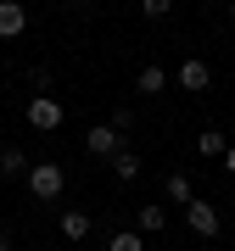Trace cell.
<instances>
[{
	"label": "cell",
	"mask_w": 235,
	"mask_h": 251,
	"mask_svg": "<svg viewBox=\"0 0 235 251\" xmlns=\"http://www.w3.org/2000/svg\"><path fill=\"white\" fill-rule=\"evenodd\" d=\"M23 179H28V196H34V201H56V196H62V184H67V173L56 168V162H28Z\"/></svg>",
	"instance_id": "cell-1"
},
{
	"label": "cell",
	"mask_w": 235,
	"mask_h": 251,
	"mask_svg": "<svg viewBox=\"0 0 235 251\" xmlns=\"http://www.w3.org/2000/svg\"><path fill=\"white\" fill-rule=\"evenodd\" d=\"M185 224H190V234H202V240H213V234L224 229V218H218V206H213V201H202V196H196V201L185 206Z\"/></svg>",
	"instance_id": "cell-2"
},
{
	"label": "cell",
	"mask_w": 235,
	"mask_h": 251,
	"mask_svg": "<svg viewBox=\"0 0 235 251\" xmlns=\"http://www.w3.org/2000/svg\"><path fill=\"white\" fill-rule=\"evenodd\" d=\"M84 151H90V156H118V151H123V128H112V123L84 128Z\"/></svg>",
	"instance_id": "cell-3"
},
{
	"label": "cell",
	"mask_w": 235,
	"mask_h": 251,
	"mask_svg": "<svg viewBox=\"0 0 235 251\" xmlns=\"http://www.w3.org/2000/svg\"><path fill=\"white\" fill-rule=\"evenodd\" d=\"M174 84H179V90H190V95H202V90L213 84V67L202 62V56H185L179 73H174Z\"/></svg>",
	"instance_id": "cell-4"
},
{
	"label": "cell",
	"mask_w": 235,
	"mask_h": 251,
	"mask_svg": "<svg viewBox=\"0 0 235 251\" xmlns=\"http://www.w3.org/2000/svg\"><path fill=\"white\" fill-rule=\"evenodd\" d=\"M28 128H39V134L62 128V106H56L51 95H34V100H28Z\"/></svg>",
	"instance_id": "cell-5"
},
{
	"label": "cell",
	"mask_w": 235,
	"mask_h": 251,
	"mask_svg": "<svg viewBox=\"0 0 235 251\" xmlns=\"http://www.w3.org/2000/svg\"><path fill=\"white\" fill-rule=\"evenodd\" d=\"M90 229H95V218H90V212H79V206L56 218V234H62V240H73V246H79V240H90Z\"/></svg>",
	"instance_id": "cell-6"
},
{
	"label": "cell",
	"mask_w": 235,
	"mask_h": 251,
	"mask_svg": "<svg viewBox=\"0 0 235 251\" xmlns=\"http://www.w3.org/2000/svg\"><path fill=\"white\" fill-rule=\"evenodd\" d=\"M28 28V11H23V0H0V39H17Z\"/></svg>",
	"instance_id": "cell-7"
},
{
	"label": "cell",
	"mask_w": 235,
	"mask_h": 251,
	"mask_svg": "<svg viewBox=\"0 0 235 251\" xmlns=\"http://www.w3.org/2000/svg\"><path fill=\"white\" fill-rule=\"evenodd\" d=\"M168 84H174V78H168V73L157 67V62H146V67L135 73V90H140V95H163Z\"/></svg>",
	"instance_id": "cell-8"
},
{
	"label": "cell",
	"mask_w": 235,
	"mask_h": 251,
	"mask_svg": "<svg viewBox=\"0 0 235 251\" xmlns=\"http://www.w3.org/2000/svg\"><path fill=\"white\" fill-rule=\"evenodd\" d=\"M163 224H168V212H163V201H146L140 212H135V229H140V234H163Z\"/></svg>",
	"instance_id": "cell-9"
},
{
	"label": "cell",
	"mask_w": 235,
	"mask_h": 251,
	"mask_svg": "<svg viewBox=\"0 0 235 251\" xmlns=\"http://www.w3.org/2000/svg\"><path fill=\"white\" fill-rule=\"evenodd\" d=\"M196 151L207 156V162L224 156V151H230V134H224V128H202V134H196Z\"/></svg>",
	"instance_id": "cell-10"
},
{
	"label": "cell",
	"mask_w": 235,
	"mask_h": 251,
	"mask_svg": "<svg viewBox=\"0 0 235 251\" xmlns=\"http://www.w3.org/2000/svg\"><path fill=\"white\" fill-rule=\"evenodd\" d=\"M163 196H168V201H174V206H179V212H185V206L196 201V190H190V179H185V173H168V184H163Z\"/></svg>",
	"instance_id": "cell-11"
},
{
	"label": "cell",
	"mask_w": 235,
	"mask_h": 251,
	"mask_svg": "<svg viewBox=\"0 0 235 251\" xmlns=\"http://www.w3.org/2000/svg\"><path fill=\"white\" fill-rule=\"evenodd\" d=\"M0 173H6V179H23L28 173V156L17 151V145H0Z\"/></svg>",
	"instance_id": "cell-12"
},
{
	"label": "cell",
	"mask_w": 235,
	"mask_h": 251,
	"mask_svg": "<svg viewBox=\"0 0 235 251\" xmlns=\"http://www.w3.org/2000/svg\"><path fill=\"white\" fill-rule=\"evenodd\" d=\"M112 173H118V184H135V179H140V156H135V151H118V156H112Z\"/></svg>",
	"instance_id": "cell-13"
},
{
	"label": "cell",
	"mask_w": 235,
	"mask_h": 251,
	"mask_svg": "<svg viewBox=\"0 0 235 251\" xmlns=\"http://www.w3.org/2000/svg\"><path fill=\"white\" fill-rule=\"evenodd\" d=\"M107 251H146V234L140 229H118L112 240H107Z\"/></svg>",
	"instance_id": "cell-14"
},
{
	"label": "cell",
	"mask_w": 235,
	"mask_h": 251,
	"mask_svg": "<svg viewBox=\"0 0 235 251\" xmlns=\"http://www.w3.org/2000/svg\"><path fill=\"white\" fill-rule=\"evenodd\" d=\"M168 11H174V0H140V17L146 23H163Z\"/></svg>",
	"instance_id": "cell-15"
},
{
	"label": "cell",
	"mask_w": 235,
	"mask_h": 251,
	"mask_svg": "<svg viewBox=\"0 0 235 251\" xmlns=\"http://www.w3.org/2000/svg\"><path fill=\"white\" fill-rule=\"evenodd\" d=\"M112 128H123V134H129V128H135V112H129V106H118V112H112Z\"/></svg>",
	"instance_id": "cell-16"
},
{
	"label": "cell",
	"mask_w": 235,
	"mask_h": 251,
	"mask_svg": "<svg viewBox=\"0 0 235 251\" xmlns=\"http://www.w3.org/2000/svg\"><path fill=\"white\" fill-rule=\"evenodd\" d=\"M224 168H230V173H235V140H230V151H224Z\"/></svg>",
	"instance_id": "cell-17"
},
{
	"label": "cell",
	"mask_w": 235,
	"mask_h": 251,
	"mask_svg": "<svg viewBox=\"0 0 235 251\" xmlns=\"http://www.w3.org/2000/svg\"><path fill=\"white\" fill-rule=\"evenodd\" d=\"M0 251H11V229H0Z\"/></svg>",
	"instance_id": "cell-18"
},
{
	"label": "cell",
	"mask_w": 235,
	"mask_h": 251,
	"mask_svg": "<svg viewBox=\"0 0 235 251\" xmlns=\"http://www.w3.org/2000/svg\"><path fill=\"white\" fill-rule=\"evenodd\" d=\"M230 23H235V0H230Z\"/></svg>",
	"instance_id": "cell-19"
},
{
	"label": "cell",
	"mask_w": 235,
	"mask_h": 251,
	"mask_svg": "<svg viewBox=\"0 0 235 251\" xmlns=\"http://www.w3.org/2000/svg\"><path fill=\"white\" fill-rule=\"evenodd\" d=\"M73 6H90V0H73Z\"/></svg>",
	"instance_id": "cell-20"
}]
</instances>
